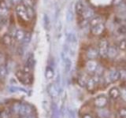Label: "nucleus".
I'll use <instances>...</instances> for the list:
<instances>
[{
	"label": "nucleus",
	"mask_w": 126,
	"mask_h": 118,
	"mask_svg": "<svg viewBox=\"0 0 126 118\" xmlns=\"http://www.w3.org/2000/svg\"><path fill=\"white\" fill-rule=\"evenodd\" d=\"M7 73H8V70L6 65H0V76H1L2 80H4V79L6 77Z\"/></svg>",
	"instance_id": "nucleus-15"
},
{
	"label": "nucleus",
	"mask_w": 126,
	"mask_h": 118,
	"mask_svg": "<svg viewBox=\"0 0 126 118\" xmlns=\"http://www.w3.org/2000/svg\"><path fill=\"white\" fill-rule=\"evenodd\" d=\"M118 115L121 118H126V108H121L118 111Z\"/></svg>",
	"instance_id": "nucleus-26"
},
{
	"label": "nucleus",
	"mask_w": 126,
	"mask_h": 118,
	"mask_svg": "<svg viewBox=\"0 0 126 118\" xmlns=\"http://www.w3.org/2000/svg\"><path fill=\"white\" fill-rule=\"evenodd\" d=\"M22 2L25 7H32L34 4L33 0H22Z\"/></svg>",
	"instance_id": "nucleus-24"
},
{
	"label": "nucleus",
	"mask_w": 126,
	"mask_h": 118,
	"mask_svg": "<svg viewBox=\"0 0 126 118\" xmlns=\"http://www.w3.org/2000/svg\"><path fill=\"white\" fill-rule=\"evenodd\" d=\"M31 34L30 33H25V38H24V39L22 40L23 43H29L31 40Z\"/></svg>",
	"instance_id": "nucleus-27"
},
{
	"label": "nucleus",
	"mask_w": 126,
	"mask_h": 118,
	"mask_svg": "<svg viewBox=\"0 0 126 118\" xmlns=\"http://www.w3.org/2000/svg\"><path fill=\"white\" fill-rule=\"evenodd\" d=\"M82 118H93L91 115H89V114H85V115H84V117H83Z\"/></svg>",
	"instance_id": "nucleus-35"
},
{
	"label": "nucleus",
	"mask_w": 126,
	"mask_h": 118,
	"mask_svg": "<svg viewBox=\"0 0 126 118\" xmlns=\"http://www.w3.org/2000/svg\"><path fill=\"white\" fill-rule=\"evenodd\" d=\"M43 25L46 29L48 30L50 29V19L48 17V16L47 14H43Z\"/></svg>",
	"instance_id": "nucleus-16"
},
{
	"label": "nucleus",
	"mask_w": 126,
	"mask_h": 118,
	"mask_svg": "<svg viewBox=\"0 0 126 118\" xmlns=\"http://www.w3.org/2000/svg\"><path fill=\"white\" fill-rule=\"evenodd\" d=\"M26 13L29 19L32 18L34 16V10L32 7H26Z\"/></svg>",
	"instance_id": "nucleus-23"
},
{
	"label": "nucleus",
	"mask_w": 126,
	"mask_h": 118,
	"mask_svg": "<svg viewBox=\"0 0 126 118\" xmlns=\"http://www.w3.org/2000/svg\"><path fill=\"white\" fill-rule=\"evenodd\" d=\"M45 76H46L47 79H48V80H50V79H51L54 76V71H53L52 69L50 68V67H48V68H47V70H46Z\"/></svg>",
	"instance_id": "nucleus-19"
},
{
	"label": "nucleus",
	"mask_w": 126,
	"mask_h": 118,
	"mask_svg": "<svg viewBox=\"0 0 126 118\" xmlns=\"http://www.w3.org/2000/svg\"><path fill=\"white\" fill-rule=\"evenodd\" d=\"M103 29H104L103 25L100 23V24H98V25H96L95 27L93 28L92 32L94 35H99V34H101L102 32V31H103Z\"/></svg>",
	"instance_id": "nucleus-12"
},
{
	"label": "nucleus",
	"mask_w": 126,
	"mask_h": 118,
	"mask_svg": "<svg viewBox=\"0 0 126 118\" xmlns=\"http://www.w3.org/2000/svg\"><path fill=\"white\" fill-rule=\"evenodd\" d=\"M108 103V99L105 95H98L94 100V105L98 109L104 108Z\"/></svg>",
	"instance_id": "nucleus-1"
},
{
	"label": "nucleus",
	"mask_w": 126,
	"mask_h": 118,
	"mask_svg": "<svg viewBox=\"0 0 126 118\" xmlns=\"http://www.w3.org/2000/svg\"><path fill=\"white\" fill-rule=\"evenodd\" d=\"M125 89H126V88H125Z\"/></svg>",
	"instance_id": "nucleus-37"
},
{
	"label": "nucleus",
	"mask_w": 126,
	"mask_h": 118,
	"mask_svg": "<svg viewBox=\"0 0 126 118\" xmlns=\"http://www.w3.org/2000/svg\"><path fill=\"white\" fill-rule=\"evenodd\" d=\"M88 79H87L86 76L84 74L80 75V76H79L78 77V84L81 87H86V84H87V82H88Z\"/></svg>",
	"instance_id": "nucleus-11"
},
{
	"label": "nucleus",
	"mask_w": 126,
	"mask_h": 118,
	"mask_svg": "<svg viewBox=\"0 0 126 118\" xmlns=\"http://www.w3.org/2000/svg\"><path fill=\"white\" fill-rule=\"evenodd\" d=\"M10 115H9V113L6 110H3L2 112L0 113V118H9Z\"/></svg>",
	"instance_id": "nucleus-29"
},
{
	"label": "nucleus",
	"mask_w": 126,
	"mask_h": 118,
	"mask_svg": "<svg viewBox=\"0 0 126 118\" xmlns=\"http://www.w3.org/2000/svg\"><path fill=\"white\" fill-rule=\"evenodd\" d=\"M71 66H72V62H71L70 59L69 58H65V68L66 72H69L71 69Z\"/></svg>",
	"instance_id": "nucleus-20"
},
{
	"label": "nucleus",
	"mask_w": 126,
	"mask_h": 118,
	"mask_svg": "<svg viewBox=\"0 0 126 118\" xmlns=\"http://www.w3.org/2000/svg\"><path fill=\"white\" fill-rule=\"evenodd\" d=\"M0 80H2V78H1V76H0Z\"/></svg>",
	"instance_id": "nucleus-36"
},
{
	"label": "nucleus",
	"mask_w": 126,
	"mask_h": 118,
	"mask_svg": "<svg viewBox=\"0 0 126 118\" xmlns=\"http://www.w3.org/2000/svg\"><path fill=\"white\" fill-rule=\"evenodd\" d=\"M98 115L101 118H109V117H110V112H109V110H107L106 109L102 108V109H98Z\"/></svg>",
	"instance_id": "nucleus-8"
},
{
	"label": "nucleus",
	"mask_w": 126,
	"mask_h": 118,
	"mask_svg": "<svg viewBox=\"0 0 126 118\" xmlns=\"http://www.w3.org/2000/svg\"><path fill=\"white\" fill-rule=\"evenodd\" d=\"M117 51L114 47H109L107 50V54L106 55H107L110 58L113 59L117 56Z\"/></svg>",
	"instance_id": "nucleus-13"
},
{
	"label": "nucleus",
	"mask_w": 126,
	"mask_h": 118,
	"mask_svg": "<svg viewBox=\"0 0 126 118\" xmlns=\"http://www.w3.org/2000/svg\"><path fill=\"white\" fill-rule=\"evenodd\" d=\"M98 66V63L94 60H90L87 62L86 64V69L89 73H94L96 68Z\"/></svg>",
	"instance_id": "nucleus-6"
},
{
	"label": "nucleus",
	"mask_w": 126,
	"mask_h": 118,
	"mask_svg": "<svg viewBox=\"0 0 126 118\" xmlns=\"http://www.w3.org/2000/svg\"><path fill=\"white\" fill-rule=\"evenodd\" d=\"M22 0H11L12 4H14V5H17L20 2H21Z\"/></svg>",
	"instance_id": "nucleus-33"
},
{
	"label": "nucleus",
	"mask_w": 126,
	"mask_h": 118,
	"mask_svg": "<svg viewBox=\"0 0 126 118\" xmlns=\"http://www.w3.org/2000/svg\"><path fill=\"white\" fill-rule=\"evenodd\" d=\"M118 80H120V73L117 70H111L106 76V80L108 83L115 82Z\"/></svg>",
	"instance_id": "nucleus-2"
},
{
	"label": "nucleus",
	"mask_w": 126,
	"mask_h": 118,
	"mask_svg": "<svg viewBox=\"0 0 126 118\" xmlns=\"http://www.w3.org/2000/svg\"><path fill=\"white\" fill-rule=\"evenodd\" d=\"M95 84H96V83L94 82V79L90 78L88 80V82H87L86 88H87V89H88V90H89V91H92V90L94 89V88H95Z\"/></svg>",
	"instance_id": "nucleus-7"
},
{
	"label": "nucleus",
	"mask_w": 126,
	"mask_h": 118,
	"mask_svg": "<svg viewBox=\"0 0 126 118\" xmlns=\"http://www.w3.org/2000/svg\"><path fill=\"white\" fill-rule=\"evenodd\" d=\"M121 96L122 98V100L126 102V89H123L121 91Z\"/></svg>",
	"instance_id": "nucleus-32"
},
{
	"label": "nucleus",
	"mask_w": 126,
	"mask_h": 118,
	"mask_svg": "<svg viewBox=\"0 0 126 118\" xmlns=\"http://www.w3.org/2000/svg\"><path fill=\"white\" fill-rule=\"evenodd\" d=\"M120 73V80H126V70H121Z\"/></svg>",
	"instance_id": "nucleus-28"
},
{
	"label": "nucleus",
	"mask_w": 126,
	"mask_h": 118,
	"mask_svg": "<svg viewBox=\"0 0 126 118\" xmlns=\"http://www.w3.org/2000/svg\"><path fill=\"white\" fill-rule=\"evenodd\" d=\"M7 14V6L6 4L2 2L0 4V17H3Z\"/></svg>",
	"instance_id": "nucleus-14"
},
{
	"label": "nucleus",
	"mask_w": 126,
	"mask_h": 118,
	"mask_svg": "<svg viewBox=\"0 0 126 118\" xmlns=\"http://www.w3.org/2000/svg\"><path fill=\"white\" fill-rule=\"evenodd\" d=\"M25 31H24L23 30L21 29H18L16 31V33H15V38L18 41H22L24 38H25Z\"/></svg>",
	"instance_id": "nucleus-10"
},
{
	"label": "nucleus",
	"mask_w": 126,
	"mask_h": 118,
	"mask_svg": "<svg viewBox=\"0 0 126 118\" xmlns=\"http://www.w3.org/2000/svg\"><path fill=\"white\" fill-rule=\"evenodd\" d=\"M49 93L52 95L53 97H55L58 95V90L56 88V87L54 85H51L49 88Z\"/></svg>",
	"instance_id": "nucleus-21"
},
{
	"label": "nucleus",
	"mask_w": 126,
	"mask_h": 118,
	"mask_svg": "<svg viewBox=\"0 0 126 118\" xmlns=\"http://www.w3.org/2000/svg\"><path fill=\"white\" fill-rule=\"evenodd\" d=\"M103 72H104V69H103V67L102 66H101V65H98V66H97V68H96V69H95V71H94V73H95L96 74H95V76H101L102 75V73H103Z\"/></svg>",
	"instance_id": "nucleus-22"
},
{
	"label": "nucleus",
	"mask_w": 126,
	"mask_h": 118,
	"mask_svg": "<svg viewBox=\"0 0 126 118\" xmlns=\"http://www.w3.org/2000/svg\"><path fill=\"white\" fill-rule=\"evenodd\" d=\"M17 14L21 19L25 20V21H28L29 20V17H28L27 13H26V7L24 5H17Z\"/></svg>",
	"instance_id": "nucleus-4"
},
{
	"label": "nucleus",
	"mask_w": 126,
	"mask_h": 118,
	"mask_svg": "<svg viewBox=\"0 0 126 118\" xmlns=\"http://www.w3.org/2000/svg\"><path fill=\"white\" fill-rule=\"evenodd\" d=\"M73 19V14L72 10H69L66 13V20H67V21L69 22V21H72Z\"/></svg>",
	"instance_id": "nucleus-25"
},
{
	"label": "nucleus",
	"mask_w": 126,
	"mask_h": 118,
	"mask_svg": "<svg viewBox=\"0 0 126 118\" xmlns=\"http://www.w3.org/2000/svg\"><path fill=\"white\" fill-rule=\"evenodd\" d=\"M3 61H4V56H3V54H0V65H2Z\"/></svg>",
	"instance_id": "nucleus-34"
},
{
	"label": "nucleus",
	"mask_w": 126,
	"mask_h": 118,
	"mask_svg": "<svg viewBox=\"0 0 126 118\" xmlns=\"http://www.w3.org/2000/svg\"><path fill=\"white\" fill-rule=\"evenodd\" d=\"M98 50L95 49L91 48L88 50V58L92 59V60L98 57Z\"/></svg>",
	"instance_id": "nucleus-9"
},
{
	"label": "nucleus",
	"mask_w": 126,
	"mask_h": 118,
	"mask_svg": "<svg viewBox=\"0 0 126 118\" xmlns=\"http://www.w3.org/2000/svg\"><path fill=\"white\" fill-rule=\"evenodd\" d=\"M98 24H100L99 23V18L98 17H96V18H94L92 21V26L94 28V27H95L96 25H98Z\"/></svg>",
	"instance_id": "nucleus-30"
},
{
	"label": "nucleus",
	"mask_w": 126,
	"mask_h": 118,
	"mask_svg": "<svg viewBox=\"0 0 126 118\" xmlns=\"http://www.w3.org/2000/svg\"><path fill=\"white\" fill-rule=\"evenodd\" d=\"M109 95H110V98H111V99L116 100L121 96V91L117 88H116V87H113V88H112L110 90Z\"/></svg>",
	"instance_id": "nucleus-5"
},
{
	"label": "nucleus",
	"mask_w": 126,
	"mask_h": 118,
	"mask_svg": "<svg viewBox=\"0 0 126 118\" xmlns=\"http://www.w3.org/2000/svg\"><path fill=\"white\" fill-rule=\"evenodd\" d=\"M2 41L6 45L10 46V45L12 44V42H13V38H12L10 35H4V36H3Z\"/></svg>",
	"instance_id": "nucleus-17"
},
{
	"label": "nucleus",
	"mask_w": 126,
	"mask_h": 118,
	"mask_svg": "<svg viewBox=\"0 0 126 118\" xmlns=\"http://www.w3.org/2000/svg\"><path fill=\"white\" fill-rule=\"evenodd\" d=\"M76 10L77 12V14H83V13L84 12V5L82 4V2H79L77 3V6H76Z\"/></svg>",
	"instance_id": "nucleus-18"
},
{
	"label": "nucleus",
	"mask_w": 126,
	"mask_h": 118,
	"mask_svg": "<svg viewBox=\"0 0 126 118\" xmlns=\"http://www.w3.org/2000/svg\"><path fill=\"white\" fill-rule=\"evenodd\" d=\"M119 49L121 50H125L126 49V41L125 40H122L119 43Z\"/></svg>",
	"instance_id": "nucleus-31"
},
{
	"label": "nucleus",
	"mask_w": 126,
	"mask_h": 118,
	"mask_svg": "<svg viewBox=\"0 0 126 118\" xmlns=\"http://www.w3.org/2000/svg\"><path fill=\"white\" fill-rule=\"evenodd\" d=\"M108 43L106 40H102L99 43V46H98V54L101 57H105L107 54V50H108Z\"/></svg>",
	"instance_id": "nucleus-3"
}]
</instances>
